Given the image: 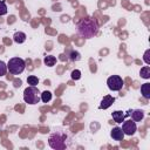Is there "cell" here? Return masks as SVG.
<instances>
[{"instance_id":"8","label":"cell","mask_w":150,"mask_h":150,"mask_svg":"<svg viewBox=\"0 0 150 150\" xmlns=\"http://www.w3.org/2000/svg\"><path fill=\"white\" fill-rule=\"evenodd\" d=\"M114 102H115V97H112L111 95H105V96L101 100V103H100L98 108H100V109H108Z\"/></svg>"},{"instance_id":"2","label":"cell","mask_w":150,"mask_h":150,"mask_svg":"<svg viewBox=\"0 0 150 150\" xmlns=\"http://www.w3.org/2000/svg\"><path fill=\"white\" fill-rule=\"evenodd\" d=\"M40 90L36 86H29L23 90V101L28 104H38L40 101Z\"/></svg>"},{"instance_id":"11","label":"cell","mask_w":150,"mask_h":150,"mask_svg":"<svg viewBox=\"0 0 150 150\" xmlns=\"http://www.w3.org/2000/svg\"><path fill=\"white\" fill-rule=\"evenodd\" d=\"M141 94L145 100L150 98V83L149 82H145L141 86Z\"/></svg>"},{"instance_id":"12","label":"cell","mask_w":150,"mask_h":150,"mask_svg":"<svg viewBox=\"0 0 150 150\" xmlns=\"http://www.w3.org/2000/svg\"><path fill=\"white\" fill-rule=\"evenodd\" d=\"M26 38L27 36H26V34L23 32H16L13 35V40H14L15 43H23L26 41Z\"/></svg>"},{"instance_id":"15","label":"cell","mask_w":150,"mask_h":150,"mask_svg":"<svg viewBox=\"0 0 150 150\" xmlns=\"http://www.w3.org/2000/svg\"><path fill=\"white\" fill-rule=\"evenodd\" d=\"M40 98H41V101L43 103H48L52 100V93L48 91V90H46V91H43V93L40 94Z\"/></svg>"},{"instance_id":"5","label":"cell","mask_w":150,"mask_h":150,"mask_svg":"<svg viewBox=\"0 0 150 150\" xmlns=\"http://www.w3.org/2000/svg\"><path fill=\"white\" fill-rule=\"evenodd\" d=\"M107 86L111 91H120L123 87V80L118 75H111L107 80Z\"/></svg>"},{"instance_id":"13","label":"cell","mask_w":150,"mask_h":150,"mask_svg":"<svg viewBox=\"0 0 150 150\" xmlns=\"http://www.w3.org/2000/svg\"><path fill=\"white\" fill-rule=\"evenodd\" d=\"M43 63H45L47 67H53V66H55V63H56V57H55L54 55H47V56H45V59H43Z\"/></svg>"},{"instance_id":"6","label":"cell","mask_w":150,"mask_h":150,"mask_svg":"<svg viewBox=\"0 0 150 150\" xmlns=\"http://www.w3.org/2000/svg\"><path fill=\"white\" fill-rule=\"evenodd\" d=\"M122 130L124 132V135L127 136H132L136 130H137V125H136V122L134 120H127V121H123L122 123Z\"/></svg>"},{"instance_id":"21","label":"cell","mask_w":150,"mask_h":150,"mask_svg":"<svg viewBox=\"0 0 150 150\" xmlns=\"http://www.w3.org/2000/svg\"><path fill=\"white\" fill-rule=\"evenodd\" d=\"M149 55H150V50L146 49L145 53H144V56H143V60H144V62L146 64H150V57H149Z\"/></svg>"},{"instance_id":"3","label":"cell","mask_w":150,"mask_h":150,"mask_svg":"<svg viewBox=\"0 0 150 150\" xmlns=\"http://www.w3.org/2000/svg\"><path fill=\"white\" fill-rule=\"evenodd\" d=\"M26 68V62L21 57H12L7 62V70L13 75L21 74Z\"/></svg>"},{"instance_id":"1","label":"cell","mask_w":150,"mask_h":150,"mask_svg":"<svg viewBox=\"0 0 150 150\" xmlns=\"http://www.w3.org/2000/svg\"><path fill=\"white\" fill-rule=\"evenodd\" d=\"M77 33L84 39H90L97 35L98 23L91 16H86L77 23Z\"/></svg>"},{"instance_id":"18","label":"cell","mask_w":150,"mask_h":150,"mask_svg":"<svg viewBox=\"0 0 150 150\" xmlns=\"http://www.w3.org/2000/svg\"><path fill=\"white\" fill-rule=\"evenodd\" d=\"M5 14H7V5H6L5 1L0 0V16L5 15Z\"/></svg>"},{"instance_id":"19","label":"cell","mask_w":150,"mask_h":150,"mask_svg":"<svg viewBox=\"0 0 150 150\" xmlns=\"http://www.w3.org/2000/svg\"><path fill=\"white\" fill-rule=\"evenodd\" d=\"M71 79L74 80H80L81 79V71L79 69H75L71 71Z\"/></svg>"},{"instance_id":"7","label":"cell","mask_w":150,"mask_h":150,"mask_svg":"<svg viewBox=\"0 0 150 150\" xmlns=\"http://www.w3.org/2000/svg\"><path fill=\"white\" fill-rule=\"evenodd\" d=\"M110 136H111V138H112L114 141L121 142V141H123V138H124V132H123L122 128H120V127H114V128L111 129V131H110Z\"/></svg>"},{"instance_id":"16","label":"cell","mask_w":150,"mask_h":150,"mask_svg":"<svg viewBox=\"0 0 150 150\" xmlns=\"http://www.w3.org/2000/svg\"><path fill=\"white\" fill-rule=\"evenodd\" d=\"M27 83L29 86H38L39 84V79L35 75H29L27 77Z\"/></svg>"},{"instance_id":"14","label":"cell","mask_w":150,"mask_h":150,"mask_svg":"<svg viewBox=\"0 0 150 150\" xmlns=\"http://www.w3.org/2000/svg\"><path fill=\"white\" fill-rule=\"evenodd\" d=\"M139 75H141L142 79H145V80L150 79V67H149V66L142 67L141 70H139Z\"/></svg>"},{"instance_id":"20","label":"cell","mask_w":150,"mask_h":150,"mask_svg":"<svg viewBox=\"0 0 150 150\" xmlns=\"http://www.w3.org/2000/svg\"><path fill=\"white\" fill-rule=\"evenodd\" d=\"M70 59H71L73 61H79V60L81 59L80 53H79V52H71V54H70Z\"/></svg>"},{"instance_id":"10","label":"cell","mask_w":150,"mask_h":150,"mask_svg":"<svg viewBox=\"0 0 150 150\" xmlns=\"http://www.w3.org/2000/svg\"><path fill=\"white\" fill-rule=\"evenodd\" d=\"M130 115H131V120H134L135 122H139L144 117V111L141 109H136V110H131Z\"/></svg>"},{"instance_id":"9","label":"cell","mask_w":150,"mask_h":150,"mask_svg":"<svg viewBox=\"0 0 150 150\" xmlns=\"http://www.w3.org/2000/svg\"><path fill=\"white\" fill-rule=\"evenodd\" d=\"M125 116H127V114H124L122 110H115L111 112V117L115 123H122L124 121Z\"/></svg>"},{"instance_id":"4","label":"cell","mask_w":150,"mask_h":150,"mask_svg":"<svg viewBox=\"0 0 150 150\" xmlns=\"http://www.w3.org/2000/svg\"><path fill=\"white\" fill-rule=\"evenodd\" d=\"M48 144L52 149L55 150H62L66 148V142H64V137L60 134H53L50 135L49 139H48Z\"/></svg>"},{"instance_id":"17","label":"cell","mask_w":150,"mask_h":150,"mask_svg":"<svg viewBox=\"0 0 150 150\" xmlns=\"http://www.w3.org/2000/svg\"><path fill=\"white\" fill-rule=\"evenodd\" d=\"M7 73V63L0 60V76H5Z\"/></svg>"}]
</instances>
